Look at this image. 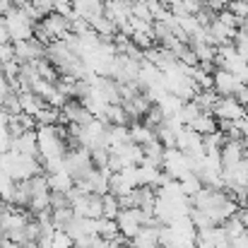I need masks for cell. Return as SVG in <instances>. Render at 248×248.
I'll use <instances>...</instances> for the list:
<instances>
[{"label": "cell", "instance_id": "1", "mask_svg": "<svg viewBox=\"0 0 248 248\" xmlns=\"http://www.w3.org/2000/svg\"><path fill=\"white\" fill-rule=\"evenodd\" d=\"M2 19H5V24H7V29H10L12 41H24V39H31V36H34V24H36V22H34L24 10L10 7V10L2 15Z\"/></svg>", "mask_w": 248, "mask_h": 248}, {"label": "cell", "instance_id": "2", "mask_svg": "<svg viewBox=\"0 0 248 248\" xmlns=\"http://www.w3.org/2000/svg\"><path fill=\"white\" fill-rule=\"evenodd\" d=\"M248 108L241 106L234 96H219L212 106V116L217 121H239L241 116H246Z\"/></svg>", "mask_w": 248, "mask_h": 248}, {"label": "cell", "instance_id": "3", "mask_svg": "<svg viewBox=\"0 0 248 248\" xmlns=\"http://www.w3.org/2000/svg\"><path fill=\"white\" fill-rule=\"evenodd\" d=\"M51 34H53V39L56 41H65L73 31H70V19L68 17H63V15H58V12H48L46 17H41L39 19Z\"/></svg>", "mask_w": 248, "mask_h": 248}, {"label": "cell", "instance_id": "4", "mask_svg": "<svg viewBox=\"0 0 248 248\" xmlns=\"http://www.w3.org/2000/svg\"><path fill=\"white\" fill-rule=\"evenodd\" d=\"M12 44H15V58L19 63H31V61L44 58V48L46 46H41L34 36L31 39H24V41H12Z\"/></svg>", "mask_w": 248, "mask_h": 248}, {"label": "cell", "instance_id": "5", "mask_svg": "<svg viewBox=\"0 0 248 248\" xmlns=\"http://www.w3.org/2000/svg\"><path fill=\"white\" fill-rule=\"evenodd\" d=\"M239 82H241V80H239L234 73L224 70V68H215V70H212V89H215L219 96H232Z\"/></svg>", "mask_w": 248, "mask_h": 248}, {"label": "cell", "instance_id": "6", "mask_svg": "<svg viewBox=\"0 0 248 248\" xmlns=\"http://www.w3.org/2000/svg\"><path fill=\"white\" fill-rule=\"evenodd\" d=\"M104 15L116 27H123L130 19V0H104Z\"/></svg>", "mask_w": 248, "mask_h": 248}, {"label": "cell", "instance_id": "7", "mask_svg": "<svg viewBox=\"0 0 248 248\" xmlns=\"http://www.w3.org/2000/svg\"><path fill=\"white\" fill-rule=\"evenodd\" d=\"M10 150L24 155V157H39V147H36V130H27L19 138L10 140Z\"/></svg>", "mask_w": 248, "mask_h": 248}, {"label": "cell", "instance_id": "8", "mask_svg": "<svg viewBox=\"0 0 248 248\" xmlns=\"http://www.w3.org/2000/svg\"><path fill=\"white\" fill-rule=\"evenodd\" d=\"M70 5H73V12L87 22L104 15V0H70Z\"/></svg>", "mask_w": 248, "mask_h": 248}, {"label": "cell", "instance_id": "9", "mask_svg": "<svg viewBox=\"0 0 248 248\" xmlns=\"http://www.w3.org/2000/svg\"><path fill=\"white\" fill-rule=\"evenodd\" d=\"M46 178H48V188H51V193H70L73 186H75V178H73L65 169L53 171V173H46Z\"/></svg>", "mask_w": 248, "mask_h": 248}, {"label": "cell", "instance_id": "10", "mask_svg": "<svg viewBox=\"0 0 248 248\" xmlns=\"http://www.w3.org/2000/svg\"><path fill=\"white\" fill-rule=\"evenodd\" d=\"M159 176H162V166L152 164V162H140L138 164V186H157V181H159Z\"/></svg>", "mask_w": 248, "mask_h": 248}, {"label": "cell", "instance_id": "11", "mask_svg": "<svg viewBox=\"0 0 248 248\" xmlns=\"http://www.w3.org/2000/svg\"><path fill=\"white\" fill-rule=\"evenodd\" d=\"M89 27L94 29V34H96L99 39H106V41H113V36H116V31H118V27H116L106 15H99V17L89 19Z\"/></svg>", "mask_w": 248, "mask_h": 248}, {"label": "cell", "instance_id": "12", "mask_svg": "<svg viewBox=\"0 0 248 248\" xmlns=\"http://www.w3.org/2000/svg\"><path fill=\"white\" fill-rule=\"evenodd\" d=\"M128 133H130V142L135 145H147L150 140H155V128H150L142 121H130Z\"/></svg>", "mask_w": 248, "mask_h": 248}, {"label": "cell", "instance_id": "13", "mask_svg": "<svg viewBox=\"0 0 248 248\" xmlns=\"http://www.w3.org/2000/svg\"><path fill=\"white\" fill-rule=\"evenodd\" d=\"M17 96H19V106H22V111H24V113H29V116H36V113L46 106V101H44L39 94H34L31 89L19 92Z\"/></svg>", "mask_w": 248, "mask_h": 248}, {"label": "cell", "instance_id": "14", "mask_svg": "<svg viewBox=\"0 0 248 248\" xmlns=\"http://www.w3.org/2000/svg\"><path fill=\"white\" fill-rule=\"evenodd\" d=\"M188 128L195 130L198 135H207V133H215V130H217V118H215L210 111H202L195 121L188 123Z\"/></svg>", "mask_w": 248, "mask_h": 248}, {"label": "cell", "instance_id": "15", "mask_svg": "<svg viewBox=\"0 0 248 248\" xmlns=\"http://www.w3.org/2000/svg\"><path fill=\"white\" fill-rule=\"evenodd\" d=\"M34 121H36V125H56V123L61 121V108L46 104V106L34 116Z\"/></svg>", "mask_w": 248, "mask_h": 248}, {"label": "cell", "instance_id": "16", "mask_svg": "<svg viewBox=\"0 0 248 248\" xmlns=\"http://www.w3.org/2000/svg\"><path fill=\"white\" fill-rule=\"evenodd\" d=\"M121 212V205H118V198L113 193H104L101 195V217L106 219H116Z\"/></svg>", "mask_w": 248, "mask_h": 248}, {"label": "cell", "instance_id": "17", "mask_svg": "<svg viewBox=\"0 0 248 248\" xmlns=\"http://www.w3.org/2000/svg\"><path fill=\"white\" fill-rule=\"evenodd\" d=\"M178 186H181V190H183V195H186V198H193V195L202 188V181H200L193 171H188V173L178 181Z\"/></svg>", "mask_w": 248, "mask_h": 248}, {"label": "cell", "instance_id": "18", "mask_svg": "<svg viewBox=\"0 0 248 248\" xmlns=\"http://www.w3.org/2000/svg\"><path fill=\"white\" fill-rule=\"evenodd\" d=\"M96 234H99L101 239H106V241L116 239V236H118V224H116V219L99 217V219H96Z\"/></svg>", "mask_w": 248, "mask_h": 248}, {"label": "cell", "instance_id": "19", "mask_svg": "<svg viewBox=\"0 0 248 248\" xmlns=\"http://www.w3.org/2000/svg\"><path fill=\"white\" fill-rule=\"evenodd\" d=\"M15 183H17V181H15L7 171H2V169H0V200H2V202H10V200H12Z\"/></svg>", "mask_w": 248, "mask_h": 248}, {"label": "cell", "instance_id": "20", "mask_svg": "<svg viewBox=\"0 0 248 248\" xmlns=\"http://www.w3.org/2000/svg\"><path fill=\"white\" fill-rule=\"evenodd\" d=\"M73 207H53L51 210V219H53V227L56 229H65V224L73 219Z\"/></svg>", "mask_w": 248, "mask_h": 248}, {"label": "cell", "instance_id": "21", "mask_svg": "<svg viewBox=\"0 0 248 248\" xmlns=\"http://www.w3.org/2000/svg\"><path fill=\"white\" fill-rule=\"evenodd\" d=\"M200 113H202V111L198 108V104H195V101H183V104H181V108H178V116H181L183 125H188L190 121H195Z\"/></svg>", "mask_w": 248, "mask_h": 248}, {"label": "cell", "instance_id": "22", "mask_svg": "<svg viewBox=\"0 0 248 248\" xmlns=\"http://www.w3.org/2000/svg\"><path fill=\"white\" fill-rule=\"evenodd\" d=\"M224 10H229L236 19H248V0H229L227 5H224Z\"/></svg>", "mask_w": 248, "mask_h": 248}, {"label": "cell", "instance_id": "23", "mask_svg": "<svg viewBox=\"0 0 248 248\" xmlns=\"http://www.w3.org/2000/svg\"><path fill=\"white\" fill-rule=\"evenodd\" d=\"M51 246H53V248H73V246H75V241L70 239V234H68L65 229H53Z\"/></svg>", "mask_w": 248, "mask_h": 248}, {"label": "cell", "instance_id": "24", "mask_svg": "<svg viewBox=\"0 0 248 248\" xmlns=\"http://www.w3.org/2000/svg\"><path fill=\"white\" fill-rule=\"evenodd\" d=\"M142 123H147L150 128H157L159 123H164V113H162V108H159L157 104H152V106L147 108V113L142 116Z\"/></svg>", "mask_w": 248, "mask_h": 248}, {"label": "cell", "instance_id": "25", "mask_svg": "<svg viewBox=\"0 0 248 248\" xmlns=\"http://www.w3.org/2000/svg\"><path fill=\"white\" fill-rule=\"evenodd\" d=\"M130 41H133L140 51H147V48L155 44V36H152V34H145V31H133V34H130Z\"/></svg>", "mask_w": 248, "mask_h": 248}, {"label": "cell", "instance_id": "26", "mask_svg": "<svg viewBox=\"0 0 248 248\" xmlns=\"http://www.w3.org/2000/svg\"><path fill=\"white\" fill-rule=\"evenodd\" d=\"M232 96H234L241 106H246V108H248V84L246 82L236 84V89H234V94H232Z\"/></svg>", "mask_w": 248, "mask_h": 248}, {"label": "cell", "instance_id": "27", "mask_svg": "<svg viewBox=\"0 0 248 248\" xmlns=\"http://www.w3.org/2000/svg\"><path fill=\"white\" fill-rule=\"evenodd\" d=\"M15 58V44L7 41V44H0V63H7Z\"/></svg>", "mask_w": 248, "mask_h": 248}, {"label": "cell", "instance_id": "28", "mask_svg": "<svg viewBox=\"0 0 248 248\" xmlns=\"http://www.w3.org/2000/svg\"><path fill=\"white\" fill-rule=\"evenodd\" d=\"M234 125H236V130H239L241 140L248 145V113H246V116H241L239 121H234Z\"/></svg>", "mask_w": 248, "mask_h": 248}, {"label": "cell", "instance_id": "29", "mask_svg": "<svg viewBox=\"0 0 248 248\" xmlns=\"http://www.w3.org/2000/svg\"><path fill=\"white\" fill-rule=\"evenodd\" d=\"M229 248H248V234H239L234 239H229Z\"/></svg>", "mask_w": 248, "mask_h": 248}, {"label": "cell", "instance_id": "30", "mask_svg": "<svg viewBox=\"0 0 248 248\" xmlns=\"http://www.w3.org/2000/svg\"><path fill=\"white\" fill-rule=\"evenodd\" d=\"M7 41H12V36H10V29H7L5 19L0 17V44H7Z\"/></svg>", "mask_w": 248, "mask_h": 248}, {"label": "cell", "instance_id": "31", "mask_svg": "<svg viewBox=\"0 0 248 248\" xmlns=\"http://www.w3.org/2000/svg\"><path fill=\"white\" fill-rule=\"evenodd\" d=\"M106 248H128V239H123V236L118 234L116 239H111V241L106 244Z\"/></svg>", "mask_w": 248, "mask_h": 248}, {"label": "cell", "instance_id": "32", "mask_svg": "<svg viewBox=\"0 0 248 248\" xmlns=\"http://www.w3.org/2000/svg\"><path fill=\"white\" fill-rule=\"evenodd\" d=\"M29 5H31V0H12V7H19V10H24Z\"/></svg>", "mask_w": 248, "mask_h": 248}, {"label": "cell", "instance_id": "33", "mask_svg": "<svg viewBox=\"0 0 248 248\" xmlns=\"http://www.w3.org/2000/svg\"><path fill=\"white\" fill-rule=\"evenodd\" d=\"M10 7H12V0H0V17H2Z\"/></svg>", "mask_w": 248, "mask_h": 248}, {"label": "cell", "instance_id": "34", "mask_svg": "<svg viewBox=\"0 0 248 248\" xmlns=\"http://www.w3.org/2000/svg\"><path fill=\"white\" fill-rule=\"evenodd\" d=\"M157 2H162V0H157Z\"/></svg>", "mask_w": 248, "mask_h": 248}, {"label": "cell", "instance_id": "35", "mask_svg": "<svg viewBox=\"0 0 248 248\" xmlns=\"http://www.w3.org/2000/svg\"><path fill=\"white\" fill-rule=\"evenodd\" d=\"M246 207H248V205H246Z\"/></svg>", "mask_w": 248, "mask_h": 248}, {"label": "cell", "instance_id": "36", "mask_svg": "<svg viewBox=\"0 0 248 248\" xmlns=\"http://www.w3.org/2000/svg\"><path fill=\"white\" fill-rule=\"evenodd\" d=\"M73 248H75V246H73Z\"/></svg>", "mask_w": 248, "mask_h": 248}]
</instances>
